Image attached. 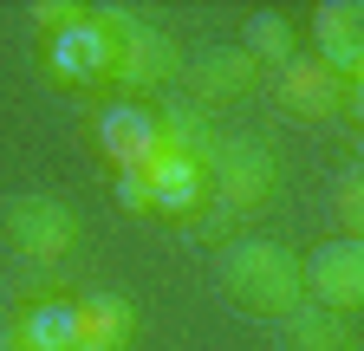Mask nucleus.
<instances>
[{
	"instance_id": "f257e3e1",
	"label": "nucleus",
	"mask_w": 364,
	"mask_h": 351,
	"mask_svg": "<svg viewBox=\"0 0 364 351\" xmlns=\"http://www.w3.org/2000/svg\"><path fill=\"white\" fill-rule=\"evenodd\" d=\"M221 286L254 319H287L293 306H306L299 254L280 247V241H260V234H247V241H235V247L221 254Z\"/></svg>"
},
{
	"instance_id": "f03ea898",
	"label": "nucleus",
	"mask_w": 364,
	"mask_h": 351,
	"mask_svg": "<svg viewBox=\"0 0 364 351\" xmlns=\"http://www.w3.org/2000/svg\"><path fill=\"white\" fill-rule=\"evenodd\" d=\"M91 14H98V26L111 33V85H124V92H150V85L182 78V53H176V39L163 26H144L124 7H91Z\"/></svg>"
},
{
	"instance_id": "7ed1b4c3",
	"label": "nucleus",
	"mask_w": 364,
	"mask_h": 351,
	"mask_svg": "<svg viewBox=\"0 0 364 351\" xmlns=\"http://www.w3.org/2000/svg\"><path fill=\"white\" fill-rule=\"evenodd\" d=\"M299 286L312 293V306H326V313L351 319L364 306V241H345L332 234L326 247H312L299 260Z\"/></svg>"
},
{
	"instance_id": "20e7f679",
	"label": "nucleus",
	"mask_w": 364,
	"mask_h": 351,
	"mask_svg": "<svg viewBox=\"0 0 364 351\" xmlns=\"http://www.w3.org/2000/svg\"><path fill=\"white\" fill-rule=\"evenodd\" d=\"M202 169H208V189L221 195L228 215L260 208V202L273 195V156H267L260 144H228V137H215V144L202 150Z\"/></svg>"
},
{
	"instance_id": "39448f33",
	"label": "nucleus",
	"mask_w": 364,
	"mask_h": 351,
	"mask_svg": "<svg viewBox=\"0 0 364 351\" xmlns=\"http://www.w3.org/2000/svg\"><path fill=\"white\" fill-rule=\"evenodd\" d=\"M0 222H7V241L26 260H65L72 241H78V215L53 195H14L0 208Z\"/></svg>"
},
{
	"instance_id": "423d86ee",
	"label": "nucleus",
	"mask_w": 364,
	"mask_h": 351,
	"mask_svg": "<svg viewBox=\"0 0 364 351\" xmlns=\"http://www.w3.org/2000/svg\"><path fill=\"white\" fill-rule=\"evenodd\" d=\"M136 176H144L150 215H196V208L208 202V169H202V156H189V150H156Z\"/></svg>"
},
{
	"instance_id": "0eeeda50",
	"label": "nucleus",
	"mask_w": 364,
	"mask_h": 351,
	"mask_svg": "<svg viewBox=\"0 0 364 351\" xmlns=\"http://www.w3.org/2000/svg\"><path fill=\"white\" fill-rule=\"evenodd\" d=\"M312 59L326 65L332 78L358 85V72H364V7L326 0V7L312 14Z\"/></svg>"
},
{
	"instance_id": "6e6552de",
	"label": "nucleus",
	"mask_w": 364,
	"mask_h": 351,
	"mask_svg": "<svg viewBox=\"0 0 364 351\" xmlns=\"http://www.w3.org/2000/svg\"><path fill=\"white\" fill-rule=\"evenodd\" d=\"M280 104L293 111V117H338V111H358V85H345V78H332L318 59H293V65H280Z\"/></svg>"
},
{
	"instance_id": "1a4fd4ad",
	"label": "nucleus",
	"mask_w": 364,
	"mask_h": 351,
	"mask_svg": "<svg viewBox=\"0 0 364 351\" xmlns=\"http://www.w3.org/2000/svg\"><path fill=\"white\" fill-rule=\"evenodd\" d=\"M182 78L196 85L202 104H235V98L254 92L260 65H254L241 46H208V53H196V59H182Z\"/></svg>"
},
{
	"instance_id": "9d476101",
	"label": "nucleus",
	"mask_w": 364,
	"mask_h": 351,
	"mask_svg": "<svg viewBox=\"0 0 364 351\" xmlns=\"http://www.w3.org/2000/svg\"><path fill=\"white\" fill-rule=\"evenodd\" d=\"M98 144H105V156L117 163V176H124V169H144V163L163 150L156 117H150L144 104H111V111L98 117Z\"/></svg>"
},
{
	"instance_id": "9b49d317",
	"label": "nucleus",
	"mask_w": 364,
	"mask_h": 351,
	"mask_svg": "<svg viewBox=\"0 0 364 351\" xmlns=\"http://www.w3.org/2000/svg\"><path fill=\"white\" fill-rule=\"evenodd\" d=\"M53 72H59L65 85L111 78V33L98 26V14H85L72 33H53Z\"/></svg>"
},
{
	"instance_id": "f8f14e48",
	"label": "nucleus",
	"mask_w": 364,
	"mask_h": 351,
	"mask_svg": "<svg viewBox=\"0 0 364 351\" xmlns=\"http://www.w3.org/2000/svg\"><path fill=\"white\" fill-rule=\"evenodd\" d=\"M72 313H78V351H124V345H130V332H136L130 299H124V293H111V286L72 299Z\"/></svg>"
},
{
	"instance_id": "ddd939ff",
	"label": "nucleus",
	"mask_w": 364,
	"mask_h": 351,
	"mask_svg": "<svg viewBox=\"0 0 364 351\" xmlns=\"http://www.w3.org/2000/svg\"><path fill=\"white\" fill-rule=\"evenodd\" d=\"M14 345L20 351H78V313L72 299H33L20 325H14Z\"/></svg>"
},
{
	"instance_id": "4468645a",
	"label": "nucleus",
	"mask_w": 364,
	"mask_h": 351,
	"mask_svg": "<svg viewBox=\"0 0 364 351\" xmlns=\"http://www.w3.org/2000/svg\"><path fill=\"white\" fill-rule=\"evenodd\" d=\"M287 351H358L351 319L326 313V306H293L287 313Z\"/></svg>"
},
{
	"instance_id": "2eb2a0df",
	"label": "nucleus",
	"mask_w": 364,
	"mask_h": 351,
	"mask_svg": "<svg viewBox=\"0 0 364 351\" xmlns=\"http://www.w3.org/2000/svg\"><path fill=\"white\" fill-rule=\"evenodd\" d=\"M241 53H247L254 65H293V59H299V39H293L287 14H254V20H247V39H241Z\"/></svg>"
},
{
	"instance_id": "dca6fc26",
	"label": "nucleus",
	"mask_w": 364,
	"mask_h": 351,
	"mask_svg": "<svg viewBox=\"0 0 364 351\" xmlns=\"http://www.w3.org/2000/svg\"><path fill=\"white\" fill-rule=\"evenodd\" d=\"M338 222H345V241L364 234V169H345L338 176Z\"/></svg>"
},
{
	"instance_id": "f3484780",
	"label": "nucleus",
	"mask_w": 364,
	"mask_h": 351,
	"mask_svg": "<svg viewBox=\"0 0 364 351\" xmlns=\"http://www.w3.org/2000/svg\"><path fill=\"white\" fill-rule=\"evenodd\" d=\"M85 14H91V7H78V0H33V20H39L46 33H72Z\"/></svg>"
},
{
	"instance_id": "a211bd4d",
	"label": "nucleus",
	"mask_w": 364,
	"mask_h": 351,
	"mask_svg": "<svg viewBox=\"0 0 364 351\" xmlns=\"http://www.w3.org/2000/svg\"><path fill=\"white\" fill-rule=\"evenodd\" d=\"M117 202H124L130 215H150V195H144V176H136V169L117 176Z\"/></svg>"
},
{
	"instance_id": "6ab92c4d",
	"label": "nucleus",
	"mask_w": 364,
	"mask_h": 351,
	"mask_svg": "<svg viewBox=\"0 0 364 351\" xmlns=\"http://www.w3.org/2000/svg\"><path fill=\"white\" fill-rule=\"evenodd\" d=\"M0 351H20V345H14V338H0Z\"/></svg>"
}]
</instances>
